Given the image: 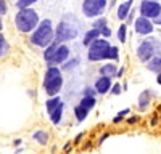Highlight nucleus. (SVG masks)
Returning a JSON list of instances; mask_svg holds the SVG:
<instances>
[{
    "label": "nucleus",
    "mask_w": 161,
    "mask_h": 154,
    "mask_svg": "<svg viewBox=\"0 0 161 154\" xmlns=\"http://www.w3.org/2000/svg\"><path fill=\"white\" fill-rule=\"evenodd\" d=\"M80 138H82V133H79V135H77V136H76V140H74V143H77V141H79V140H80Z\"/></svg>",
    "instance_id": "obj_43"
},
{
    "label": "nucleus",
    "mask_w": 161,
    "mask_h": 154,
    "mask_svg": "<svg viewBox=\"0 0 161 154\" xmlns=\"http://www.w3.org/2000/svg\"><path fill=\"white\" fill-rule=\"evenodd\" d=\"M116 7V0H108V8H114Z\"/></svg>",
    "instance_id": "obj_39"
},
{
    "label": "nucleus",
    "mask_w": 161,
    "mask_h": 154,
    "mask_svg": "<svg viewBox=\"0 0 161 154\" xmlns=\"http://www.w3.org/2000/svg\"><path fill=\"white\" fill-rule=\"evenodd\" d=\"M13 143H15V146H19V145H21V140L18 138V140H15V141H13Z\"/></svg>",
    "instance_id": "obj_42"
},
{
    "label": "nucleus",
    "mask_w": 161,
    "mask_h": 154,
    "mask_svg": "<svg viewBox=\"0 0 161 154\" xmlns=\"http://www.w3.org/2000/svg\"><path fill=\"white\" fill-rule=\"evenodd\" d=\"M71 58V47L68 44H60L55 55H53L52 61L47 64V66H61L63 63H66Z\"/></svg>",
    "instance_id": "obj_10"
},
{
    "label": "nucleus",
    "mask_w": 161,
    "mask_h": 154,
    "mask_svg": "<svg viewBox=\"0 0 161 154\" xmlns=\"http://www.w3.org/2000/svg\"><path fill=\"white\" fill-rule=\"evenodd\" d=\"M32 138L37 141L39 145H42V146H45L48 143V140H50V136H48V133L45 130H36L32 133Z\"/></svg>",
    "instance_id": "obj_21"
},
{
    "label": "nucleus",
    "mask_w": 161,
    "mask_h": 154,
    "mask_svg": "<svg viewBox=\"0 0 161 154\" xmlns=\"http://www.w3.org/2000/svg\"><path fill=\"white\" fill-rule=\"evenodd\" d=\"M77 105L82 106V108H86L87 111H92L93 108L97 106V98H95V96H82V98L79 100Z\"/></svg>",
    "instance_id": "obj_20"
},
{
    "label": "nucleus",
    "mask_w": 161,
    "mask_h": 154,
    "mask_svg": "<svg viewBox=\"0 0 161 154\" xmlns=\"http://www.w3.org/2000/svg\"><path fill=\"white\" fill-rule=\"evenodd\" d=\"M130 112V109H123V111H119L114 117H113V124H118V122H121V121H124V117Z\"/></svg>",
    "instance_id": "obj_29"
},
{
    "label": "nucleus",
    "mask_w": 161,
    "mask_h": 154,
    "mask_svg": "<svg viewBox=\"0 0 161 154\" xmlns=\"http://www.w3.org/2000/svg\"><path fill=\"white\" fill-rule=\"evenodd\" d=\"M39 0H16L15 2V8L16 10H23V8H31L34 7Z\"/></svg>",
    "instance_id": "obj_26"
},
{
    "label": "nucleus",
    "mask_w": 161,
    "mask_h": 154,
    "mask_svg": "<svg viewBox=\"0 0 161 154\" xmlns=\"http://www.w3.org/2000/svg\"><path fill=\"white\" fill-rule=\"evenodd\" d=\"M116 72H118V66L113 61H106V63H103L102 66L98 68V74L105 75V77H110V79H114Z\"/></svg>",
    "instance_id": "obj_13"
},
{
    "label": "nucleus",
    "mask_w": 161,
    "mask_h": 154,
    "mask_svg": "<svg viewBox=\"0 0 161 154\" xmlns=\"http://www.w3.org/2000/svg\"><path fill=\"white\" fill-rule=\"evenodd\" d=\"M153 2H159V0H153Z\"/></svg>",
    "instance_id": "obj_45"
},
{
    "label": "nucleus",
    "mask_w": 161,
    "mask_h": 154,
    "mask_svg": "<svg viewBox=\"0 0 161 154\" xmlns=\"http://www.w3.org/2000/svg\"><path fill=\"white\" fill-rule=\"evenodd\" d=\"M105 26H108V18H106V16H98L95 19H92V29L102 31Z\"/></svg>",
    "instance_id": "obj_25"
},
{
    "label": "nucleus",
    "mask_w": 161,
    "mask_h": 154,
    "mask_svg": "<svg viewBox=\"0 0 161 154\" xmlns=\"http://www.w3.org/2000/svg\"><path fill=\"white\" fill-rule=\"evenodd\" d=\"M63 84H64V79H63V71L60 69V66H47L42 77V87L47 96L60 95Z\"/></svg>",
    "instance_id": "obj_4"
},
{
    "label": "nucleus",
    "mask_w": 161,
    "mask_h": 154,
    "mask_svg": "<svg viewBox=\"0 0 161 154\" xmlns=\"http://www.w3.org/2000/svg\"><path fill=\"white\" fill-rule=\"evenodd\" d=\"M132 24H134V31H136V34L143 35V37L152 35L153 31H155V24H153V21L148 19V18H143V16H137L136 21H134Z\"/></svg>",
    "instance_id": "obj_9"
},
{
    "label": "nucleus",
    "mask_w": 161,
    "mask_h": 154,
    "mask_svg": "<svg viewBox=\"0 0 161 154\" xmlns=\"http://www.w3.org/2000/svg\"><path fill=\"white\" fill-rule=\"evenodd\" d=\"M10 50H11V47H10V42L7 40L5 34H3V32H0V59H2V58H5V56H8Z\"/></svg>",
    "instance_id": "obj_19"
},
{
    "label": "nucleus",
    "mask_w": 161,
    "mask_h": 154,
    "mask_svg": "<svg viewBox=\"0 0 161 154\" xmlns=\"http://www.w3.org/2000/svg\"><path fill=\"white\" fill-rule=\"evenodd\" d=\"M82 96H95L97 98V92L93 88V85H87L82 88Z\"/></svg>",
    "instance_id": "obj_30"
},
{
    "label": "nucleus",
    "mask_w": 161,
    "mask_h": 154,
    "mask_svg": "<svg viewBox=\"0 0 161 154\" xmlns=\"http://www.w3.org/2000/svg\"><path fill=\"white\" fill-rule=\"evenodd\" d=\"M136 18H137V16H136V8L132 7V10L129 11V15H127V18L124 19V23H126L127 26H132V23L136 21Z\"/></svg>",
    "instance_id": "obj_32"
},
{
    "label": "nucleus",
    "mask_w": 161,
    "mask_h": 154,
    "mask_svg": "<svg viewBox=\"0 0 161 154\" xmlns=\"http://www.w3.org/2000/svg\"><path fill=\"white\" fill-rule=\"evenodd\" d=\"M77 64H79V61H77L76 58H69L66 63H63V64H61L60 69H61V71H64V72H68V71H73V69L77 66Z\"/></svg>",
    "instance_id": "obj_27"
},
{
    "label": "nucleus",
    "mask_w": 161,
    "mask_h": 154,
    "mask_svg": "<svg viewBox=\"0 0 161 154\" xmlns=\"http://www.w3.org/2000/svg\"><path fill=\"white\" fill-rule=\"evenodd\" d=\"M123 85H121L119 82H116V84H113L111 85V88H110V93L111 95H121V93H123Z\"/></svg>",
    "instance_id": "obj_31"
},
{
    "label": "nucleus",
    "mask_w": 161,
    "mask_h": 154,
    "mask_svg": "<svg viewBox=\"0 0 161 154\" xmlns=\"http://www.w3.org/2000/svg\"><path fill=\"white\" fill-rule=\"evenodd\" d=\"M8 13V2L7 0H0V15L5 16Z\"/></svg>",
    "instance_id": "obj_34"
},
{
    "label": "nucleus",
    "mask_w": 161,
    "mask_h": 154,
    "mask_svg": "<svg viewBox=\"0 0 161 154\" xmlns=\"http://www.w3.org/2000/svg\"><path fill=\"white\" fill-rule=\"evenodd\" d=\"M2 31H3V16L0 15V32H2Z\"/></svg>",
    "instance_id": "obj_40"
},
{
    "label": "nucleus",
    "mask_w": 161,
    "mask_h": 154,
    "mask_svg": "<svg viewBox=\"0 0 161 154\" xmlns=\"http://www.w3.org/2000/svg\"><path fill=\"white\" fill-rule=\"evenodd\" d=\"M123 75H124V68H121V69H118V72H116V79H121Z\"/></svg>",
    "instance_id": "obj_37"
},
{
    "label": "nucleus",
    "mask_w": 161,
    "mask_h": 154,
    "mask_svg": "<svg viewBox=\"0 0 161 154\" xmlns=\"http://www.w3.org/2000/svg\"><path fill=\"white\" fill-rule=\"evenodd\" d=\"M53 40H55V26H53V21L48 18L40 19L37 28L29 34V44L39 48H45Z\"/></svg>",
    "instance_id": "obj_1"
},
{
    "label": "nucleus",
    "mask_w": 161,
    "mask_h": 154,
    "mask_svg": "<svg viewBox=\"0 0 161 154\" xmlns=\"http://www.w3.org/2000/svg\"><path fill=\"white\" fill-rule=\"evenodd\" d=\"M156 84H158V85H161V72H158V74H156Z\"/></svg>",
    "instance_id": "obj_41"
},
{
    "label": "nucleus",
    "mask_w": 161,
    "mask_h": 154,
    "mask_svg": "<svg viewBox=\"0 0 161 154\" xmlns=\"http://www.w3.org/2000/svg\"><path fill=\"white\" fill-rule=\"evenodd\" d=\"M69 149H71V145L68 143V145H66V146H64V151H69Z\"/></svg>",
    "instance_id": "obj_44"
},
{
    "label": "nucleus",
    "mask_w": 161,
    "mask_h": 154,
    "mask_svg": "<svg viewBox=\"0 0 161 154\" xmlns=\"http://www.w3.org/2000/svg\"><path fill=\"white\" fill-rule=\"evenodd\" d=\"M113 35V31H111V28H110V24L108 26H105V28L100 31V37H105V38H110Z\"/></svg>",
    "instance_id": "obj_33"
},
{
    "label": "nucleus",
    "mask_w": 161,
    "mask_h": 154,
    "mask_svg": "<svg viewBox=\"0 0 161 154\" xmlns=\"http://www.w3.org/2000/svg\"><path fill=\"white\" fill-rule=\"evenodd\" d=\"M145 64H147V69L150 72H155V74L161 72V53H159V50L156 51V55L153 58H150Z\"/></svg>",
    "instance_id": "obj_14"
},
{
    "label": "nucleus",
    "mask_w": 161,
    "mask_h": 154,
    "mask_svg": "<svg viewBox=\"0 0 161 154\" xmlns=\"http://www.w3.org/2000/svg\"><path fill=\"white\" fill-rule=\"evenodd\" d=\"M106 59H110V61H118L119 59V47H116V45H111L110 47V50H108V58Z\"/></svg>",
    "instance_id": "obj_28"
},
{
    "label": "nucleus",
    "mask_w": 161,
    "mask_h": 154,
    "mask_svg": "<svg viewBox=\"0 0 161 154\" xmlns=\"http://www.w3.org/2000/svg\"><path fill=\"white\" fill-rule=\"evenodd\" d=\"M63 111H64V103L61 101L60 105L48 114V116H50V122H52L53 125H58V124L61 122V119H63Z\"/></svg>",
    "instance_id": "obj_16"
},
{
    "label": "nucleus",
    "mask_w": 161,
    "mask_h": 154,
    "mask_svg": "<svg viewBox=\"0 0 161 154\" xmlns=\"http://www.w3.org/2000/svg\"><path fill=\"white\" fill-rule=\"evenodd\" d=\"M152 21H153V24H155V26H161V13H159V15H158L155 19H152Z\"/></svg>",
    "instance_id": "obj_35"
},
{
    "label": "nucleus",
    "mask_w": 161,
    "mask_h": 154,
    "mask_svg": "<svg viewBox=\"0 0 161 154\" xmlns=\"http://www.w3.org/2000/svg\"><path fill=\"white\" fill-rule=\"evenodd\" d=\"M127 28H129V26L126 23H121L119 24L118 32H116V37H118V42L119 44H126V40H127Z\"/></svg>",
    "instance_id": "obj_22"
},
{
    "label": "nucleus",
    "mask_w": 161,
    "mask_h": 154,
    "mask_svg": "<svg viewBox=\"0 0 161 154\" xmlns=\"http://www.w3.org/2000/svg\"><path fill=\"white\" fill-rule=\"evenodd\" d=\"M152 96H153L152 95V90H143V92L140 93V96H139V109L140 111L148 108L150 101H152Z\"/></svg>",
    "instance_id": "obj_18"
},
{
    "label": "nucleus",
    "mask_w": 161,
    "mask_h": 154,
    "mask_svg": "<svg viewBox=\"0 0 161 154\" xmlns=\"http://www.w3.org/2000/svg\"><path fill=\"white\" fill-rule=\"evenodd\" d=\"M108 136H110V133H108V132H106V133H103V135H102V138L98 140V145H102V143H103V141H105L106 138H108Z\"/></svg>",
    "instance_id": "obj_38"
},
{
    "label": "nucleus",
    "mask_w": 161,
    "mask_h": 154,
    "mask_svg": "<svg viewBox=\"0 0 161 154\" xmlns=\"http://www.w3.org/2000/svg\"><path fill=\"white\" fill-rule=\"evenodd\" d=\"M161 48V44L158 38H153V37H148L145 38V40H142L136 50V55L139 58V61L142 63H147L150 58H153L156 55V51Z\"/></svg>",
    "instance_id": "obj_7"
},
{
    "label": "nucleus",
    "mask_w": 161,
    "mask_h": 154,
    "mask_svg": "<svg viewBox=\"0 0 161 154\" xmlns=\"http://www.w3.org/2000/svg\"><path fill=\"white\" fill-rule=\"evenodd\" d=\"M113 85V79L110 77H105V75H98L95 82H93V88H95L97 95H106L110 93V88Z\"/></svg>",
    "instance_id": "obj_11"
},
{
    "label": "nucleus",
    "mask_w": 161,
    "mask_h": 154,
    "mask_svg": "<svg viewBox=\"0 0 161 154\" xmlns=\"http://www.w3.org/2000/svg\"><path fill=\"white\" fill-rule=\"evenodd\" d=\"M132 7H134V0H124V2H121L116 7V18H118V21L124 23V19L127 18V15H129V11L132 10Z\"/></svg>",
    "instance_id": "obj_12"
},
{
    "label": "nucleus",
    "mask_w": 161,
    "mask_h": 154,
    "mask_svg": "<svg viewBox=\"0 0 161 154\" xmlns=\"http://www.w3.org/2000/svg\"><path fill=\"white\" fill-rule=\"evenodd\" d=\"M139 13H140V16H143V18L155 19L161 13V3L159 2H153V0H142L140 5H139Z\"/></svg>",
    "instance_id": "obj_8"
},
{
    "label": "nucleus",
    "mask_w": 161,
    "mask_h": 154,
    "mask_svg": "<svg viewBox=\"0 0 161 154\" xmlns=\"http://www.w3.org/2000/svg\"><path fill=\"white\" fill-rule=\"evenodd\" d=\"M111 44H110V38H105V37H98L95 38L89 47H87V59L90 63H102L106 61L108 58V50H110Z\"/></svg>",
    "instance_id": "obj_5"
},
{
    "label": "nucleus",
    "mask_w": 161,
    "mask_h": 154,
    "mask_svg": "<svg viewBox=\"0 0 161 154\" xmlns=\"http://www.w3.org/2000/svg\"><path fill=\"white\" fill-rule=\"evenodd\" d=\"M61 103V98H60V95H55V96H48V100L45 101V109H47V112L50 114L53 109H55L58 105Z\"/></svg>",
    "instance_id": "obj_23"
},
{
    "label": "nucleus",
    "mask_w": 161,
    "mask_h": 154,
    "mask_svg": "<svg viewBox=\"0 0 161 154\" xmlns=\"http://www.w3.org/2000/svg\"><path fill=\"white\" fill-rule=\"evenodd\" d=\"M89 112H90V111H87L86 108L79 106V105L74 106V116H76V121H77V122H84V121L87 119Z\"/></svg>",
    "instance_id": "obj_24"
},
{
    "label": "nucleus",
    "mask_w": 161,
    "mask_h": 154,
    "mask_svg": "<svg viewBox=\"0 0 161 154\" xmlns=\"http://www.w3.org/2000/svg\"><path fill=\"white\" fill-rule=\"evenodd\" d=\"M77 37H79L77 19L71 13L64 15V18L58 21V24L55 26V40H58L60 44H68V42L76 40Z\"/></svg>",
    "instance_id": "obj_2"
},
{
    "label": "nucleus",
    "mask_w": 161,
    "mask_h": 154,
    "mask_svg": "<svg viewBox=\"0 0 161 154\" xmlns=\"http://www.w3.org/2000/svg\"><path fill=\"white\" fill-rule=\"evenodd\" d=\"M137 121H139V116H132V117H129V119H127V122H129V124H136Z\"/></svg>",
    "instance_id": "obj_36"
},
{
    "label": "nucleus",
    "mask_w": 161,
    "mask_h": 154,
    "mask_svg": "<svg viewBox=\"0 0 161 154\" xmlns=\"http://www.w3.org/2000/svg\"><path fill=\"white\" fill-rule=\"evenodd\" d=\"M13 23H15V28L18 32L29 35L37 28V24L40 23V16L32 7L23 8V10H16L15 16H13Z\"/></svg>",
    "instance_id": "obj_3"
},
{
    "label": "nucleus",
    "mask_w": 161,
    "mask_h": 154,
    "mask_svg": "<svg viewBox=\"0 0 161 154\" xmlns=\"http://www.w3.org/2000/svg\"><path fill=\"white\" fill-rule=\"evenodd\" d=\"M100 37V31H97V29H87L86 32H84V37H82V45L84 47H89L95 38H98Z\"/></svg>",
    "instance_id": "obj_17"
},
{
    "label": "nucleus",
    "mask_w": 161,
    "mask_h": 154,
    "mask_svg": "<svg viewBox=\"0 0 161 154\" xmlns=\"http://www.w3.org/2000/svg\"><path fill=\"white\" fill-rule=\"evenodd\" d=\"M58 45H60L58 40H53L50 45H47L45 48H42V58H44L45 64H48V63L52 61L53 55H55V51H57V48H58Z\"/></svg>",
    "instance_id": "obj_15"
},
{
    "label": "nucleus",
    "mask_w": 161,
    "mask_h": 154,
    "mask_svg": "<svg viewBox=\"0 0 161 154\" xmlns=\"http://www.w3.org/2000/svg\"><path fill=\"white\" fill-rule=\"evenodd\" d=\"M106 8H108V0H82V3H80L82 16H86L89 19H95L98 16H103Z\"/></svg>",
    "instance_id": "obj_6"
}]
</instances>
